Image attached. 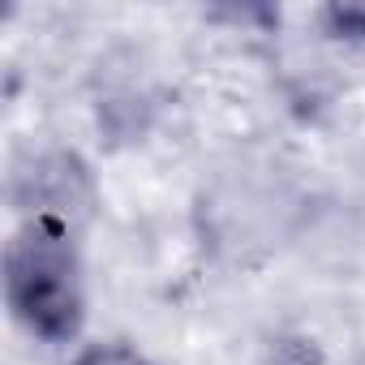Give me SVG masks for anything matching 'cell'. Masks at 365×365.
<instances>
[{"mask_svg":"<svg viewBox=\"0 0 365 365\" xmlns=\"http://www.w3.org/2000/svg\"><path fill=\"white\" fill-rule=\"evenodd\" d=\"M14 198L26 220H61L78 228L95 207V180L91 168L73 150H39L14 172Z\"/></svg>","mask_w":365,"mask_h":365,"instance_id":"cell-2","label":"cell"},{"mask_svg":"<svg viewBox=\"0 0 365 365\" xmlns=\"http://www.w3.org/2000/svg\"><path fill=\"white\" fill-rule=\"evenodd\" d=\"M5 297L14 318L48 344H65L82 331L86 292L73 228L61 220H22L5 245Z\"/></svg>","mask_w":365,"mask_h":365,"instance_id":"cell-1","label":"cell"},{"mask_svg":"<svg viewBox=\"0 0 365 365\" xmlns=\"http://www.w3.org/2000/svg\"><path fill=\"white\" fill-rule=\"evenodd\" d=\"M69 365H150V361L138 348H129V344H91Z\"/></svg>","mask_w":365,"mask_h":365,"instance_id":"cell-3","label":"cell"},{"mask_svg":"<svg viewBox=\"0 0 365 365\" xmlns=\"http://www.w3.org/2000/svg\"><path fill=\"white\" fill-rule=\"evenodd\" d=\"M271 365H327L322 352L314 348V339H301V335H288L271 348Z\"/></svg>","mask_w":365,"mask_h":365,"instance_id":"cell-4","label":"cell"},{"mask_svg":"<svg viewBox=\"0 0 365 365\" xmlns=\"http://www.w3.org/2000/svg\"><path fill=\"white\" fill-rule=\"evenodd\" d=\"M327 22L335 26V35H348V39H365V9L356 5H344V9H331Z\"/></svg>","mask_w":365,"mask_h":365,"instance_id":"cell-5","label":"cell"}]
</instances>
